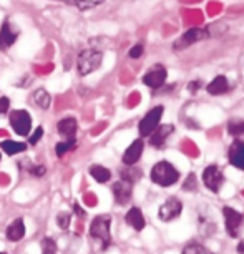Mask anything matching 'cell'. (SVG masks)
I'll use <instances>...</instances> for the list:
<instances>
[{
    "mask_svg": "<svg viewBox=\"0 0 244 254\" xmlns=\"http://www.w3.org/2000/svg\"><path fill=\"white\" fill-rule=\"evenodd\" d=\"M223 214H224V221H226V229L231 238H238L239 233H241L243 223H244V216L239 211L229 208V206H224L223 208Z\"/></svg>",
    "mask_w": 244,
    "mask_h": 254,
    "instance_id": "52a82bcc",
    "label": "cell"
},
{
    "mask_svg": "<svg viewBox=\"0 0 244 254\" xmlns=\"http://www.w3.org/2000/svg\"><path fill=\"white\" fill-rule=\"evenodd\" d=\"M0 254H5V253H0Z\"/></svg>",
    "mask_w": 244,
    "mask_h": 254,
    "instance_id": "ab89813d",
    "label": "cell"
},
{
    "mask_svg": "<svg viewBox=\"0 0 244 254\" xmlns=\"http://www.w3.org/2000/svg\"><path fill=\"white\" fill-rule=\"evenodd\" d=\"M0 148H2L3 151L7 153V155H18V153H23L27 150V143L23 141H13V140H5L0 143Z\"/></svg>",
    "mask_w": 244,
    "mask_h": 254,
    "instance_id": "ffe728a7",
    "label": "cell"
},
{
    "mask_svg": "<svg viewBox=\"0 0 244 254\" xmlns=\"http://www.w3.org/2000/svg\"><path fill=\"white\" fill-rule=\"evenodd\" d=\"M209 35H211V33H209L208 28H189L188 32H184L183 35L175 42L173 50L181 52L191 45H194L196 42H201V40H204V38H208Z\"/></svg>",
    "mask_w": 244,
    "mask_h": 254,
    "instance_id": "5b68a950",
    "label": "cell"
},
{
    "mask_svg": "<svg viewBox=\"0 0 244 254\" xmlns=\"http://www.w3.org/2000/svg\"><path fill=\"white\" fill-rule=\"evenodd\" d=\"M163 112H165V108L163 107H155V108H151L145 117H143L141 122L138 123V131H140L141 136H150L151 133L160 127Z\"/></svg>",
    "mask_w": 244,
    "mask_h": 254,
    "instance_id": "8992f818",
    "label": "cell"
},
{
    "mask_svg": "<svg viewBox=\"0 0 244 254\" xmlns=\"http://www.w3.org/2000/svg\"><path fill=\"white\" fill-rule=\"evenodd\" d=\"M110 228H112V218L108 214H100L90 224V236L98 244L100 251H107L108 246L112 244Z\"/></svg>",
    "mask_w": 244,
    "mask_h": 254,
    "instance_id": "6da1fadb",
    "label": "cell"
},
{
    "mask_svg": "<svg viewBox=\"0 0 244 254\" xmlns=\"http://www.w3.org/2000/svg\"><path fill=\"white\" fill-rule=\"evenodd\" d=\"M199 87H201V81L196 80V81H191V83L188 85V90H189L191 93H196L199 90Z\"/></svg>",
    "mask_w": 244,
    "mask_h": 254,
    "instance_id": "e575fe53",
    "label": "cell"
},
{
    "mask_svg": "<svg viewBox=\"0 0 244 254\" xmlns=\"http://www.w3.org/2000/svg\"><path fill=\"white\" fill-rule=\"evenodd\" d=\"M27 171L32 176H35V178H40V176H44L47 173V170H45L44 165H28Z\"/></svg>",
    "mask_w": 244,
    "mask_h": 254,
    "instance_id": "f546056e",
    "label": "cell"
},
{
    "mask_svg": "<svg viewBox=\"0 0 244 254\" xmlns=\"http://www.w3.org/2000/svg\"><path fill=\"white\" fill-rule=\"evenodd\" d=\"M131 193H133V185L128 183V181H117L113 185V196H115V201L118 204H126L128 201L131 199Z\"/></svg>",
    "mask_w": 244,
    "mask_h": 254,
    "instance_id": "4fadbf2b",
    "label": "cell"
},
{
    "mask_svg": "<svg viewBox=\"0 0 244 254\" xmlns=\"http://www.w3.org/2000/svg\"><path fill=\"white\" fill-rule=\"evenodd\" d=\"M180 180V173L178 170L168 161H160L153 166L151 170V181L158 186H163V188H168V186H173L176 181Z\"/></svg>",
    "mask_w": 244,
    "mask_h": 254,
    "instance_id": "3957f363",
    "label": "cell"
},
{
    "mask_svg": "<svg viewBox=\"0 0 244 254\" xmlns=\"http://www.w3.org/2000/svg\"><path fill=\"white\" fill-rule=\"evenodd\" d=\"M125 221L130 224V226L135 229V231H143L146 226V221H145V216H143V213H141V209L140 208H131L130 211L126 213V216H125Z\"/></svg>",
    "mask_w": 244,
    "mask_h": 254,
    "instance_id": "ac0fdd59",
    "label": "cell"
},
{
    "mask_svg": "<svg viewBox=\"0 0 244 254\" xmlns=\"http://www.w3.org/2000/svg\"><path fill=\"white\" fill-rule=\"evenodd\" d=\"M120 175H122L123 181H128V183H131V185L136 183V181L143 176L141 170H136V168H128V170H123V171H120Z\"/></svg>",
    "mask_w": 244,
    "mask_h": 254,
    "instance_id": "cb8c5ba5",
    "label": "cell"
},
{
    "mask_svg": "<svg viewBox=\"0 0 244 254\" xmlns=\"http://www.w3.org/2000/svg\"><path fill=\"white\" fill-rule=\"evenodd\" d=\"M183 254H213V253L199 243H189L188 246L183 249Z\"/></svg>",
    "mask_w": 244,
    "mask_h": 254,
    "instance_id": "d4e9b609",
    "label": "cell"
},
{
    "mask_svg": "<svg viewBox=\"0 0 244 254\" xmlns=\"http://www.w3.org/2000/svg\"><path fill=\"white\" fill-rule=\"evenodd\" d=\"M238 253L239 254H244V243H239L238 244Z\"/></svg>",
    "mask_w": 244,
    "mask_h": 254,
    "instance_id": "8d00e7d4",
    "label": "cell"
},
{
    "mask_svg": "<svg viewBox=\"0 0 244 254\" xmlns=\"http://www.w3.org/2000/svg\"><path fill=\"white\" fill-rule=\"evenodd\" d=\"M0 160H2V155H0Z\"/></svg>",
    "mask_w": 244,
    "mask_h": 254,
    "instance_id": "f35d334b",
    "label": "cell"
},
{
    "mask_svg": "<svg viewBox=\"0 0 244 254\" xmlns=\"http://www.w3.org/2000/svg\"><path fill=\"white\" fill-rule=\"evenodd\" d=\"M75 148H76V138H73V140H65V141L57 143L55 153H57V156L61 158V156H65V153L73 151Z\"/></svg>",
    "mask_w": 244,
    "mask_h": 254,
    "instance_id": "603a6c76",
    "label": "cell"
},
{
    "mask_svg": "<svg viewBox=\"0 0 244 254\" xmlns=\"http://www.w3.org/2000/svg\"><path fill=\"white\" fill-rule=\"evenodd\" d=\"M33 102H35V105L38 108L42 110H47L50 108V103H52V97L49 95V92L44 88H38L35 93H33Z\"/></svg>",
    "mask_w": 244,
    "mask_h": 254,
    "instance_id": "7402d4cb",
    "label": "cell"
},
{
    "mask_svg": "<svg viewBox=\"0 0 244 254\" xmlns=\"http://www.w3.org/2000/svg\"><path fill=\"white\" fill-rule=\"evenodd\" d=\"M228 131H229V135H233V136L244 135V120H236V122H229V125H228Z\"/></svg>",
    "mask_w": 244,
    "mask_h": 254,
    "instance_id": "4316f807",
    "label": "cell"
},
{
    "mask_svg": "<svg viewBox=\"0 0 244 254\" xmlns=\"http://www.w3.org/2000/svg\"><path fill=\"white\" fill-rule=\"evenodd\" d=\"M203 183L209 191L218 193V191L221 190L223 183H224V176L221 173V170H219L216 165L206 166V168H204V171H203Z\"/></svg>",
    "mask_w": 244,
    "mask_h": 254,
    "instance_id": "ba28073f",
    "label": "cell"
},
{
    "mask_svg": "<svg viewBox=\"0 0 244 254\" xmlns=\"http://www.w3.org/2000/svg\"><path fill=\"white\" fill-rule=\"evenodd\" d=\"M143 52H145V49H143V45L141 44H138L135 47H131V50H130V59H140V57L143 55Z\"/></svg>",
    "mask_w": 244,
    "mask_h": 254,
    "instance_id": "d6a6232c",
    "label": "cell"
},
{
    "mask_svg": "<svg viewBox=\"0 0 244 254\" xmlns=\"http://www.w3.org/2000/svg\"><path fill=\"white\" fill-rule=\"evenodd\" d=\"M57 130H59V135L63 136L65 140H73L76 130H78V123H76V120L73 117H66L59 122Z\"/></svg>",
    "mask_w": 244,
    "mask_h": 254,
    "instance_id": "2e32d148",
    "label": "cell"
},
{
    "mask_svg": "<svg viewBox=\"0 0 244 254\" xmlns=\"http://www.w3.org/2000/svg\"><path fill=\"white\" fill-rule=\"evenodd\" d=\"M173 131H175L173 125H161V127H158L156 130L150 135V145L153 148H163L166 140H168V136Z\"/></svg>",
    "mask_w": 244,
    "mask_h": 254,
    "instance_id": "5bb4252c",
    "label": "cell"
},
{
    "mask_svg": "<svg viewBox=\"0 0 244 254\" xmlns=\"http://www.w3.org/2000/svg\"><path fill=\"white\" fill-rule=\"evenodd\" d=\"M183 190L184 191H194L196 190V176H194V173L188 175V178H186V183L183 185Z\"/></svg>",
    "mask_w": 244,
    "mask_h": 254,
    "instance_id": "1f68e13d",
    "label": "cell"
},
{
    "mask_svg": "<svg viewBox=\"0 0 244 254\" xmlns=\"http://www.w3.org/2000/svg\"><path fill=\"white\" fill-rule=\"evenodd\" d=\"M143 150H145V143H143L141 138H140V140H135L130 146L126 148L125 155H123V163H125L126 166L136 165L138 160L141 158Z\"/></svg>",
    "mask_w": 244,
    "mask_h": 254,
    "instance_id": "9a60e30c",
    "label": "cell"
},
{
    "mask_svg": "<svg viewBox=\"0 0 244 254\" xmlns=\"http://www.w3.org/2000/svg\"><path fill=\"white\" fill-rule=\"evenodd\" d=\"M229 163L233 166H236L238 170H244V141L243 140H234L229 146L228 151Z\"/></svg>",
    "mask_w": 244,
    "mask_h": 254,
    "instance_id": "7c38bea8",
    "label": "cell"
},
{
    "mask_svg": "<svg viewBox=\"0 0 244 254\" xmlns=\"http://www.w3.org/2000/svg\"><path fill=\"white\" fill-rule=\"evenodd\" d=\"M8 108H10V100H8L7 97H2L0 98V115L5 113Z\"/></svg>",
    "mask_w": 244,
    "mask_h": 254,
    "instance_id": "836d02e7",
    "label": "cell"
},
{
    "mask_svg": "<svg viewBox=\"0 0 244 254\" xmlns=\"http://www.w3.org/2000/svg\"><path fill=\"white\" fill-rule=\"evenodd\" d=\"M7 239L12 243H18L20 239H23L25 236V224H23V219L22 218H17L8 224L7 228Z\"/></svg>",
    "mask_w": 244,
    "mask_h": 254,
    "instance_id": "e0dca14e",
    "label": "cell"
},
{
    "mask_svg": "<svg viewBox=\"0 0 244 254\" xmlns=\"http://www.w3.org/2000/svg\"><path fill=\"white\" fill-rule=\"evenodd\" d=\"M12 130L20 136H28L32 131V117L25 110H13L8 117Z\"/></svg>",
    "mask_w": 244,
    "mask_h": 254,
    "instance_id": "277c9868",
    "label": "cell"
},
{
    "mask_svg": "<svg viewBox=\"0 0 244 254\" xmlns=\"http://www.w3.org/2000/svg\"><path fill=\"white\" fill-rule=\"evenodd\" d=\"M103 62V52H100L97 49H87L81 50L76 59V68H78L80 76H87L90 73H93L95 70H98L102 66Z\"/></svg>",
    "mask_w": 244,
    "mask_h": 254,
    "instance_id": "7a4b0ae2",
    "label": "cell"
},
{
    "mask_svg": "<svg viewBox=\"0 0 244 254\" xmlns=\"http://www.w3.org/2000/svg\"><path fill=\"white\" fill-rule=\"evenodd\" d=\"M55 2H63V3H68V5H75V0H55Z\"/></svg>",
    "mask_w": 244,
    "mask_h": 254,
    "instance_id": "74e56055",
    "label": "cell"
},
{
    "mask_svg": "<svg viewBox=\"0 0 244 254\" xmlns=\"http://www.w3.org/2000/svg\"><path fill=\"white\" fill-rule=\"evenodd\" d=\"M90 175H92V178H95V181H98V183H107V181L112 178L110 170H108V168L102 166V165H92V166H90Z\"/></svg>",
    "mask_w": 244,
    "mask_h": 254,
    "instance_id": "44dd1931",
    "label": "cell"
},
{
    "mask_svg": "<svg viewBox=\"0 0 244 254\" xmlns=\"http://www.w3.org/2000/svg\"><path fill=\"white\" fill-rule=\"evenodd\" d=\"M18 38V30L13 28V25L8 20H5L0 27V50L7 52L10 47L15 44Z\"/></svg>",
    "mask_w": 244,
    "mask_h": 254,
    "instance_id": "8fae6325",
    "label": "cell"
},
{
    "mask_svg": "<svg viewBox=\"0 0 244 254\" xmlns=\"http://www.w3.org/2000/svg\"><path fill=\"white\" fill-rule=\"evenodd\" d=\"M70 221H71V214L68 211H60V213L57 214V224H59L60 229H68Z\"/></svg>",
    "mask_w": 244,
    "mask_h": 254,
    "instance_id": "f1b7e54d",
    "label": "cell"
},
{
    "mask_svg": "<svg viewBox=\"0 0 244 254\" xmlns=\"http://www.w3.org/2000/svg\"><path fill=\"white\" fill-rule=\"evenodd\" d=\"M208 93L211 95H224L229 90V83H228V78L224 75H218L211 83L206 87Z\"/></svg>",
    "mask_w": 244,
    "mask_h": 254,
    "instance_id": "d6986e66",
    "label": "cell"
},
{
    "mask_svg": "<svg viewBox=\"0 0 244 254\" xmlns=\"http://www.w3.org/2000/svg\"><path fill=\"white\" fill-rule=\"evenodd\" d=\"M165 81H166V68L163 65L151 66L145 73V76H143V83L153 90L161 88L165 85Z\"/></svg>",
    "mask_w": 244,
    "mask_h": 254,
    "instance_id": "30bf717a",
    "label": "cell"
},
{
    "mask_svg": "<svg viewBox=\"0 0 244 254\" xmlns=\"http://www.w3.org/2000/svg\"><path fill=\"white\" fill-rule=\"evenodd\" d=\"M42 136H44V127H38L35 128V131H33L32 135H28V143H30L32 146H35Z\"/></svg>",
    "mask_w": 244,
    "mask_h": 254,
    "instance_id": "4dcf8cb0",
    "label": "cell"
},
{
    "mask_svg": "<svg viewBox=\"0 0 244 254\" xmlns=\"http://www.w3.org/2000/svg\"><path fill=\"white\" fill-rule=\"evenodd\" d=\"M42 254H57V243L52 238H44L40 241Z\"/></svg>",
    "mask_w": 244,
    "mask_h": 254,
    "instance_id": "484cf974",
    "label": "cell"
},
{
    "mask_svg": "<svg viewBox=\"0 0 244 254\" xmlns=\"http://www.w3.org/2000/svg\"><path fill=\"white\" fill-rule=\"evenodd\" d=\"M73 209H75V213H76V216H78V218H85V211L80 208V204H78V203H75V204H73Z\"/></svg>",
    "mask_w": 244,
    "mask_h": 254,
    "instance_id": "d590c367",
    "label": "cell"
},
{
    "mask_svg": "<svg viewBox=\"0 0 244 254\" xmlns=\"http://www.w3.org/2000/svg\"><path fill=\"white\" fill-rule=\"evenodd\" d=\"M105 0H75V5L80 8V10H90V8H95L98 5H102Z\"/></svg>",
    "mask_w": 244,
    "mask_h": 254,
    "instance_id": "83f0119b",
    "label": "cell"
},
{
    "mask_svg": "<svg viewBox=\"0 0 244 254\" xmlns=\"http://www.w3.org/2000/svg\"><path fill=\"white\" fill-rule=\"evenodd\" d=\"M181 211H183V204H181V201L178 198H170L161 204L158 216H160L161 221L168 223V221H173V219L178 218L181 214Z\"/></svg>",
    "mask_w": 244,
    "mask_h": 254,
    "instance_id": "9c48e42d",
    "label": "cell"
}]
</instances>
